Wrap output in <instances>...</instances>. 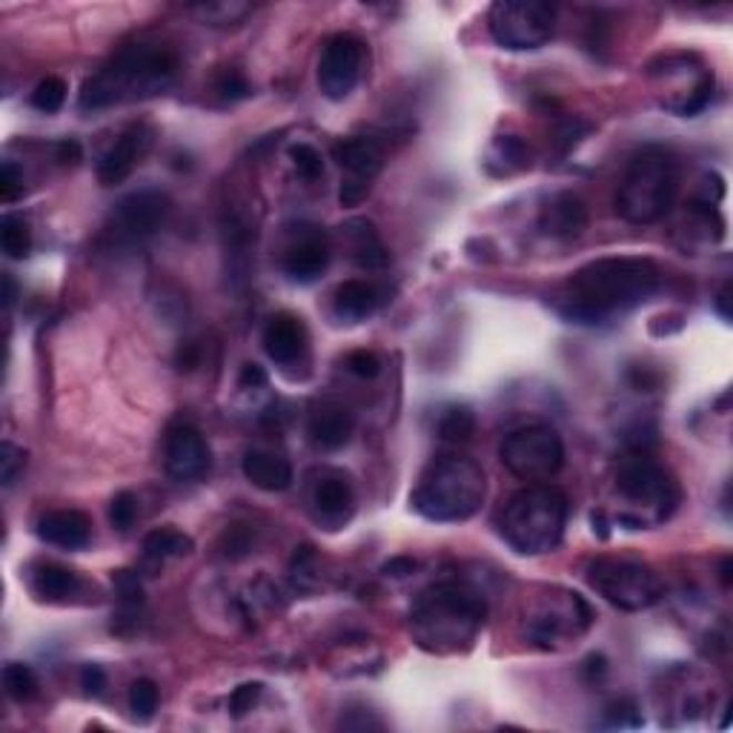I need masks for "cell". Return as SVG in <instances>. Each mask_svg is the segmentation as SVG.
<instances>
[{"mask_svg":"<svg viewBox=\"0 0 733 733\" xmlns=\"http://www.w3.org/2000/svg\"><path fill=\"white\" fill-rule=\"evenodd\" d=\"M588 582L604 602L613 608L637 613L648 610L662 599V582L648 564L631 559H610L602 556L588 564Z\"/></svg>","mask_w":733,"mask_h":733,"instance_id":"ba28073f","label":"cell"},{"mask_svg":"<svg viewBox=\"0 0 733 733\" xmlns=\"http://www.w3.org/2000/svg\"><path fill=\"white\" fill-rule=\"evenodd\" d=\"M55 159L61 164H78L81 161V144L78 141H61L55 150Z\"/></svg>","mask_w":733,"mask_h":733,"instance_id":"bcb514c9","label":"cell"},{"mask_svg":"<svg viewBox=\"0 0 733 733\" xmlns=\"http://www.w3.org/2000/svg\"><path fill=\"white\" fill-rule=\"evenodd\" d=\"M241 470H244L250 485L267 490V493H282L295 479L293 465L284 456L269 450H247V456L241 461Z\"/></svg>","mask_w":733,"mask_h":733,"instance_id":"603a6c76","label":"cell"},{"mask_svg":"<svg viewBox=\"0 0 733 733\" xmlns=\"http://www.w3.org/2000/svg\"><path fill=\"white\" fill-rule=\"evenodd\" d=\"M23 465H27V452L21 447H14L12 441H3V447H0V479H3V487H12L18 481Z\"/></svg>","mask_w":733,"mask_h":733,"instance_id":"ab89813d","label":"cell"},{"mask_svg":"<svg viewBox=\"0 0 733 733\" xmlns=\"http://www.w3.org/2000/svg\"><path fill=\"white\" fill-rule=\"evenodd\" d=\"M593 624V610L579 593L559 590L528 619V639L542 651H559L570 639H579Z\"/></svg>","mask_w":733,"mask_h":733,"instance_id":"7c38bea8","label":"cell"},{"mask_svg":"<svg viewBox=\"0 0 733 733\" xmlns=\"http://www.w3.org/2000/svg\"><path fill=\"white\" fill-rule=\"evenodd\" d=\"M568 516L570 505L562 490L533 485L505 505L499 516V536L521 556L553 553L564 539Z\"/></svg>","mask_w":733,"mask_h":733,"instance_id":"5b68a950","label":"cell"},{"mask_svg":"<svg viewBox=\"0 0 733 733\" xmlns=\"http://www.w3.org/2000/svg\"><path fill=\"white\" fill-rule=\"evenodd\" d=\"M164 465L166 474L175 481H195L204 479L213 465V450L192 425H172L166 432L164 445Z\"/></svg>","mask_w":733,"mask_h":733,"instance_id":"9a60e30c","label":"cell"},{"mask_svg":"<svg viewBox=\"0 0 733 733\" xmlns=\"http://www.w3.org/2000/svg\"><path fill=\"white\" fill-rule=\"evenodd\" d=\"M584 673H588L590 682H597L599 676H604V673H608V659H604V656H590L588 662H584Z\"/></svg>","mask_w":733,"mask_h":733,"instance_id":"681fc988","label":"cell"},{"mask_svg":"<svg viewBox=\"0 0 733 733\" xmlns=\"http://www.w3.org/2000/svg\"><path fill=\"white\" fill-rule=\"evenodd\" d=\"M367 63V47L353 32H338L327 38L318 61V90L327 101H344L350 98L364 75Z\"/></svg>","mask_w":733,"mask_h":733,"instance_id":"4fadbf2b","label":"cell"},{"mask_svg":"<svg viewBox=\"0 0 733 733\" xmlns=\"http://www.w3.org/2000/svg\"><path fill=\"white\" fill-rule=\"evenodd\" d=\"M727 302H731V284H725V287L720 289V295H716V309H720V316L731 318V309H727Z\"/></svg>","mask_w":733,"mask_h":733,"instance_id":"f907efd6","label":"cell"},{"mask_svg":"<svg viewBox=\"0 0 733 733\" xmlns=\"http://www.w3.org/2000/svg\"><path fill=\"white\" fill-rule=\"evenodd\" d=\"M29 584H32V593L38 599L61 604L69 602L72 597H78V590H81V576H78L75 570L63 568V564L47 562V564H38V568L32 570Z\"/></svg>","mask_w":733,"mask_h":733,"instance_id":"484cf974","label":"cell"},{"mask_svg":"<svg viewBox=\"0 0 733 733\" xmlns=\"http://www.w3.org/2000/svg\"><path fill=\"white\" fill-rule=\"evenodd\" d=\"M679 195V161L665 146H644L619 184L617 210L628 224L665 218Z\"/></svg>","mask_w":733,"mask_h":733,"instance_id":"8992f818","label":"cell"},{"mask_svg":"<svg viewBox=\"0 0 733 733\" xmlns=\"http://www.w3.org/2000/svg\"><path fill=\"white\" fill-rule=\"evenodd\" d=\"M146 146H150V132H146V126L135 124L121 132L115 144L103 152L101 161H98V181H101L103 186H115L130 179L135 164L146 152Z\"/></svg>","mask_w":733,"mask_h":733,"instance_id":"e0dca14e","label":"cell"},{"mask_svg":"<svg viewBox=\"0 0 733 733\" xmlns=\"http://www.w3.org/2000/svg\"><path fill=\"white\" fill-rule=\"evenodd\" d=\"M631 381H633V387H637V390H653V387H656L659 384V376L656 373H651L648 370V367H637V370H631Z\"/></svg>","mask_w":733,"mask_h":733,"instance_id":"7dc6e473","label":"cell"},{"mask_svg":"<svg viewBox=\"0 0 733 733\" xmlns=\"http://www.w3.org/2000/svg\"><path fill=\"white\" fill-rule=\"evenodd\" d=\"M487 619V599L459 579L436 582L416 599L410 631L418 648L430 653H459L476 642Z\"/></svg>","mask_w":733,"mask_h":733,"instance_id":"3957f363","label":"cell"},{"mask_svg":"<svg viewBox=\"0 0 733 733\" xmlns=\"http://www.w3.org/2000/svg\"><path fill=\"white\" fill-rule=\"evenodd\" d=\"M493 41L510 52L542 49L556 32V7L542 0H499L487 14Z\"/></svg>","mask_w":733,"mask_h":733,"instance_id":"9c48e42d","label":"cell"},{"mask_svg":"<svg viewBox=\"0 0 733 733\" xmlns=\"http://www.w3.org/2000/svg\"><path fill=\"white\" fill-rule=\"evenodd\" d=\"M490 175H516V172L528 170L530 166V150L519 135H499L487 150L485 161Z\"/></svg>","mask_w":733,"mask_h":733,"instance_id":"4316f807","label":"cell"},{"mask_svg":"<svg viewBox=\"0 0 733 733\" xmlns=\"http://www.w3.org/2000/svg\"><path fill=\"white\" fill-rule=\"evenodd\" d=\"M342 233L347 238V247H350L353 264H358L362 269H381L390 264V253L384 247L373 221L353 218L342 226Z\"/></svg>","mask_w":733,"mask_h":733,"instance_id":"cb8c5ba5","label":"cell"},{"mask_svg":"<svg viewBox=\"0 0 733 733\" xmlns=\"http://www.w3.org/2000/svg\"><path fill=\"white\" fill-rule=\"evenodd\" d=\"M261 344H264V353H267L275 364L289 367V364L298 362V358L304 356V350H307V329H304L302 318L293 316V313H278V316L269 318L267 327H264Z\"/></svg>","mask_w":733,"mask_h":733,"instance_id":"ffe728a7","label":"cell"},{"mask_svg":"<svg viewBox=\"0 0 733 733\" xmlns=\"http://www.w3.org/2000/svg\"><path fill=\"white\" fill-rule=\"evenodd\" d=\"M613 481H617V490L622 499H628L637 508L651 510L653 525H662L676 510V479L644 450H633L622 456L617 465V474H613Z\"/></svg>","mask_w":733,"mask_h":733,"instance_id":"52a82bcc","label":"cell"},{"mask_svg":"<svg viewBox=\"0 0 733 733\" xmlns=\"http://www.w3.org/2000/svg\"><path fill=\"white\" fill-rule=\"evenodd\" d=\"M588 204H584L576 192H556L553 198L542 206V215H539L542 233H548L550 238L559 241L579 238V235L588 230Z\"/></svg>","mask_w":733,"mask_h":733,"instance_id":"d6986e66","label":"cell"},{"mask_svg":"<svg viewBox=\"0 0 733 733\" xmlns=\"http://www.w3.org/2000/svg\"><path fill=\"white\" fill-rule=\"evenodd\" d=\"M170 210L172 204L166 192L152 190V186L130 192L112 210L103 241L110 244V250H126V253L135 247H144L146 241L166 224Z\"/></svg>","mask_w":733,"mask_h":733,"instance_id":"8fae6325","label":"cell"},{"mask_svg":"<svg viewBox=\"0 0 733 733\" xmlns=\"http://www.w3.org/2000/svg\"><path fill=\"white\" fill-rule=\"evenodd\" d=\"M289 159H293L295 172H298L304 181H318L324 175L322 152L313 144H293L289 146Z\"/></svg>","mask_w":733,"mask_h":733,"instance_id":"e575fe53","label":"cell"},{"mask_svg":"<svg viewBox=\"0 0 733 733\" xmlns=\"http://www.w3.org/2000/svg\"><path fill=\"white\" fill-rule=\"evenodd\" d=\"M81 685H83V691L92 693V696H101L103 688H106V673H103V668L101 665H83Z\"/></svg>","mask_w":733,"mask_h":733,"instance_id":"f6af8a7d","label":"cell"},{"mask_svg":"<svg viewBox=\"0 0 733 733\" xmlns=\"http://www.w3.org/2000/svg\"><path fill=\"white\" fill-rule=\"evenodd\" d=\"M218 548L226 559L238 562V559H244V556L253 550V530H250L247 525H230V528L224 530V536H221Z\"/></svg>","mask_w":733,"mask_h":733,"instance_id":"8d00e7d4","label":"cell"},{"mask_svg":"<svg viewBox=\"0 0 733 733\" xmlns=\"http://www.w3.org/2000/svg\"><path fill=\"white\" fill-rule=\"evenodd\" d=\"M333 159H336V164L342 166V170L350 172V179L370 184L378 172L384 170V164H387V152H384V146L378 144L376 138L353 135L342 138V141L333 146Z\"/></svg>","mask_w":733,"mask_h":733,"instance_id":"7402d4cb","label":"cell"},{"mask_svg":"<svg viewBox=\"0 0 733 733\" xmlns=\"http://www.w3.org/2000/svg\"><path fill=\"white\" fill-rule=\"evenodd\" d=\"M367 195H370V184L356 179H347L342 184V190H338V201H342V206H358Z\"/></svg>","mask_w":733,"mask_h":733,"instance_id":"7bdbcfd3","label":"cell"},{"mask_svg":"<svg viewBox=\"0 0 733 733\" xmlns=\"http://www.w3.org/2000/svg\"><path fill=\"white\" fill-rule=\"evenodd\" d=\"M215 92L224 101H247L253 95V86H250L247 75L241 69H221L218 78H215Z\"/></svg>","mask_w":733,"mask_h":733,"instance_id":"d590c367","label":"cell"},{"mask_svg":"<svg viewBox=\"0 0 733 733\" xmlns=\"http://www.w3.org/2000/svg\"><path fill=\"white\" fill-rule=\"evenodd\" d=\"M195 550V542L184 530L175 528H155L144 539V559L150 564H164L166 559H181Z\"/></svg>","mask_w":733,"mask_h":733,"instance_id":"83f0119b","label":"cell"},{"mask_svg":"<svg viewBox=\"0 0 733 733\" xmlns=\"http://www.w3.org/2000/svg\"><path fill=\"white\" fill-rule=\"evenodd\" d=\"M333 258V244L329 235L316 224H298L289 233L287 247H284V275L293 284H316L329 267Z\"/></svg>","mask_w":733,"mask_h":733,"instance_id":"5bb4252c","label":"cell"},{"mask_svg":"<svg viewBox=\"0 0 733 733\" xmlns=\"http://www.w3.org/2000/svg\"><path fill=\"white\" fill-rule=\"evenodd\" d=\"M179 75V55L161 41H132L83 83L78 106L106 110L115 103L141 101L170 90Z\"/></svg>","mask_w":733,"mask_h":733,"instance_id":"7a4b0ae2","label":"cell"},{"mask_svg":"<svg viewBox=\"0 0 733 733\" xmlns=\"http://www.w3.org/2000/svg\"><path fill=\"white\" fill-rule=\"evenodd\" d=\"M499 456L516 479L550 481L564 465V441L550 425H528L505 436Z\"/></svg>","mask_w":733,"mask_h":733,"instance_id":"30bf717a","label":"cell"},{"mask_svg":"<svg viewBox=\"0 0 733 733\" xmlns=\"http://www.w3.org/2000/svg\"><path fill=\"white\" fill-rule=\"evenodd\" d=\"M161 693L152 679H135L130 688V711L138 722H150L159 711Z\"/></svg>","mask_w":733,"mask_h":733,"instance_id":"1f68e13d","label":"cell"},{"mask_svg":"<svg viewBox=\"0 0 733 733\" xmlns=\"http://www.w3.org/2000/svg\"><path fill=\"white\" fill-rule=\"evenodd\" d=\"M307 432L309 441L318 450H342V447L350 445L353 432H356V413L350 407H344L342 401H322L309 416Z\"/></svg>","mask_w":733,"mask_h":733,"instance_id":"ac0fdd59","label":"cell"},{"mask_svg":"<svg viewBox=\"0 0 733 733\" xmlns=\"http://www.w3.org/2000/svg\"><path fill=\"white\" fill-rule=\"evenodd\" d=\"M267 381L269 376L261 364H244V367H241L238 384L244 390H261V387H267Z\"/></svg>","mask_w":733,"mask_h":733,"instance_id":"ee69618b","label":"cell"},{"mask_svg":"<svg viewBox=\"0 0 733 733\" xmlns=\"http://www.w3.org/2000/svg\"><path fill=\"white\" fill-rule=\"evenodd\" d=\"M347 370L358 378H376L381 373V358L370 350H356L347 356Z\"/></svg>","mask_w":733,"mask_h":733,"instance_id":"60d3db41","label":"cell"},{"mask_svg":"<svg viewBox=\"0 0 733 733\" xmlns=\"http://www.w3.org/2000/svg\"><path fill=\"white\" fill-rule=\"evenodd\" d=\"M0 247L14 261L27 258L32 253V230H29V221L23 215H3V221H0Z\"/></svg>","mask_w":733,"mask_h":733,"instance_id":"f546056e","label":"cell"},{"mask_svg":"<svg viewBox=\"0 0 733 733\" xmlns=\"http://www.w3.org/2000/svg\"><path fill=\"white\" fill-rule=\"evenodd\" d=\"M662 287V269L651 258L613 255L576 269L559 289L556 309L576 324H608L631 313Z\"/></svg>","mask_w":733,"mask_h":733,"instance_id":"6da1fadb","label":"cell"},{"mask_svg":"<svg viewBox=\"0 0 733 733\" xmlns=\"http://www.w3.org/2000/svg\"><path fill=\"white\" fill-rule=\"evenodd\" d=\"M138 519V499L130 493V490H124V493H118L115 499L110 501V521L112 528L118 530V533H130V528L135 525Z\"/></svg>","mask_w":733,"mask_h":733,"instance_id":"74e56055","label":"cell"},{"mask_svg":"<svg viewBox=\"0 0 733 733\" xmlns=\"http://www.w3.org/2000/svg\"><path fill=\"white\" fill-rule=\"evenodd\" d=\"M192 12L198 14L201 21L210 23V27H230V23L241 21L244 14L250 12L247 3H198L192 7Z\"/></svg>","mask_w":733,"mask_h":733,"instance_id":"836d02e7","label":"cell"},{"mask_svg":"<svg viewBox=\"0 0 733 733\" xmlns=\"http://www.w3.org/2000/svg\"><path fill=\"white\" fill-rule=\"evenodd\" d=\"M261 693H264V685H261V682H244V685L235 688L233 696H230V716L244 720V716L258 705Z\"/></svg>","mask_w":733,"mask_h":733,"instance_id":"f35d334b","label":"cell"},{"mask_svg":"<svg viewBox=\"0 0 733 733\" xmlns=\"http://www.w3.org/2000/svg\"><path fill=\"white\" fill-rule=\"evenodd\" d=\"M3 688H7V693L14 702H29L38 696L41 682H38V676H34V671L29 665H23V662H9V665L3 668Z\"/></svg>","mask_w":733,"mask_h":733,"instance_id":"4dcf8cb0","label":"cell"},{"mask_svg":"<svg viewBox=\"0 0 733 733\" xmlns=\"http://www.w3.org/2000/svg\"><path fill=\"white\" fill-rule=\"evenodd\" d=\"M67 92H69V86L63 78L47 75L32 90V106L38 112H47V115H52V112H58L63 106V101H67Z\"/></svg>","mask_w":733,"mask_h":733,"instance_id":"d6a6232c","label":"cell"},{"mask_svg":"<svg viewBox=\"0 0 733 733\" xmlns=\"http://www.w3.org/2000/svg\"><path fill=\"white\" fill-rule=\"evenodd\" d=\"M21 195H23L21 170H18L12 161H7V164H3V170H0V198L7 201V204H12V201H18Z\"/></svg>","mask_w":733,"mask_h":733,"instance_id":"b9f144b4","label":"cell"},{"mask_svg":"<svg viewBox=\"0 0 733 733\" xmlns=\"http://www.w3.org/2000/svg\"><path fill=\"white\" fill-rule=\"evenodd\" d=\"M309 510L327 530L344 528L356 513V490L342 470H318L309 487Z\"/></svg>","mask_w":733,"mask_h":733,"instance_id":"2e32d148","label":"cell"},{"mask_svg":"<svg viewBox=\"0 0 733 733\" xmlns=\"http://www.w3.org/2000/svg\"><path fill=\"white\" fill-rule=\"evenodd\" d=\"M3 284H7V307H12V302H14V282H12V275H7V278H3Z\"/></svg>","mask_w":733,"mask_h":733,"instance_id":"816d5d0a","label":"cell"},{"mask_svg":"<svg viewBox=\"0 0 733 733\" xmlns=\"http://www.w3.org/2000/svg\"><path fill=\"white\" fill-rule=\"evenodd\" d=\"M722 582L731 584V559H725V564H722Z\"/></svg>","mask_w":733,"mask_h":733,"instance_id":"f5cc1de1","label":"cell"},{"mask_svg":"<svg viewBox=\"0 0 733 733\" xmlns=\"http://www.w3.org/2000/svg\"><path fill=\"white\" fill-rule=\"evenodd\" d=\"M41 542L61 550H83L92 539V521L81 510H49L38 519Z\"/></svg>","mask_w":733,"mask_h":733,"instance_id":"44dd1931","label":"cell"},{"mask_svg":"<svg viewBox=\"0 0 733 733\" xmlns=\"http://www.w3.org/2000/svg\"><path fill=\"white\" fill-rule=\"evenodd\" d=\"M413 570H416V562L407 559V556H398V559H390V562L384 564V573L398 576V579H401V576H410Z\"/></svg>","mask_w":733,"mask_h":733,"instance_id":"c3c4849f","label":"cell"},{"mask_svg":"<svg viewBox=\"0 0 733 733\" xmlns=\"http://www.w3.org/2000/svg\"><path fill=\"white\" fill-rule=\"evenodd\" d=\"M381 307V293H378L376 284L362 282V278H350L336 289V298H333V309L336 316L347 324L364 322L370 318L376 309Z\"/></svg>","mask_w":733,"mask_h":733,"instance_id":"d4e9b609","label":"cell"},{"mask_svg":"<svg viewBox=\"0 0 733 733\" xmlns=\"http://www.w3.org/2000/svg\"><path fill=\"white\" fill-rule=\"evenodd\" d=\"M485 499L487 476L479 461L459 452H445L421 470L410 505L427 521L459 525V521L474 519Z\"/></svg>","mask_w":733,"mask_h":733,"instance_id":"277c9868","label":"cell"},{"mask_svg":"<svg viewBox=\"0 0 733 733\" xmlns=\"http://www.w3.org/2000/svg\"><path fill=\"white\" fill-rule=\"evenodd\" d=\"M436 430L447 445H467L476 436V413L470 407H447Z\"/></svg>","mask_w":733,"mask_h":733,"instance_id":"f1b7e54d","label":"cell"}]
</instances>
